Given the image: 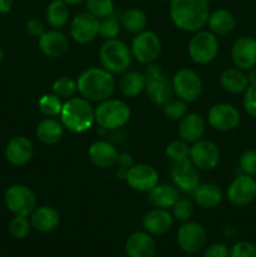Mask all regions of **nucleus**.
<instances>
[{"mask_svg": "<svg viewBox=\"0 0 256 257\" xmlns=\"http://www.w3.org/2000/svg\"><path fill=\"white\" fill-rule=\"evenodd\" d=\"M218 54L217 35L211 30H198L188 42V55L197 64H208Z\"/></svg>", "mask_w": 256, "mask_h": 257, "instance_id": "0eeeda50", "label": "nucleus"}, {"mask_svg": "<svg viewBox=\"0 0 256 257\" xmlns=\"http://www.w3.org/2000/svg\"><path fill=\"white\" fill-rule=\"evenodd\" d=\"M205 119L197 113H187L178 124V136L187 143H195L205 133Z\"/></svg>", "mask_w": 256, "mask_h": 257, "instance_id": "393cba45", "label": "nucleus"}, {"mask_svg": "<svg viewBox=\"0 0 256 257\" xmlns=\"http://www.w3.org/2000/svg\"><path fill=\"white\" fill-rule=\"evenodd\" d=\"M247 80H248V85H256V65L251 69L247 70Z\"/></svg>", "mask_w": 256, "mask_h": 257, "instance_id": "8fccbe9b", "label": "nucleus"}, {"mask_svg": "<svg viewBox=\"0 0 256 257\" xmlns=\"http://www.w3.org/2000/svg\"><path fill=\"white\" fill-rule=\"evenodd\" d=\"M243 108L246 113L252 118H256V85H248L243 92Z\"/></svg>", "mask_w": 256, "mask_h": 257, "instance_id": "c03bdc74", "label": "nucleus"}, {"mask_svg": "<svg viewBox=\"0 0 256 257\" xmlns=\"http://www.w3.org/2000/svg\"><path fill=\"white\" fill-rule=\"evenodd\" d=\"M220 157V150L212 141L198 140L190 147V161L198 171L215 170Z\"/></svg>", "mask_w": 256, "mask_h": 257, "instance_id": "f8f14e48", "label": "nucleus"}, {"mask_svg": "<svg viewBox=\"0 0 256 257\" xmlns=\"http://www.w3.org/2000/svg\"><path fill=\"white\" fill-rule=\"evenodd\" d=\"M69 5L63 0H52L45 9V19L54 29H59L69 22Z\"/></svg>", "mask_w": 256, "mask_h": 257, "instance_id": "473e14b6", "label": "nucleus"}, {"mask_svg": "<svg viewBox=\"0 0 256 257\" xmlns=\"http://www.w3.org/2000/svg\"><path fill=\"white\" fill-rule=\"evenodd\" d=\"M172 88L176 97L186 103H192L202 94L203 83L197 72L190 68H182L173 75Z\"/></svg>", "mask_w": 256, "mask_h": 257, "instance_id": "6e6552de", "label": "nucleus"}, {"mask_svg": "<svg viewBox=\"0 0 256 257\" xmlns=\"http://www.w3.org/2000/svg\"><path fill=\"white\" fill-rule=\"evenodd\" d=\"M120 15L114 12L109 17L99 20V35L104 40L114 39L120 33Z\"/></svg>", "mask_w": 256, "mask_h": 257, "instance_id": "72a5a7b5", "label": "nucleus"}, {"mask_svg": "<svg viewBox=\"0 0 256 257\" xmlns=\"http://www.w3.org/2000/svg\"><path fill=\"white\" fill-rule=\"evenodd\" d=\"M171 178L177 190L192 195L200 185L198 170L193 166L190 158L182 162H173L171 166Z\"/></svg>", "mask_w": 256, "mask_h": 257, "instance_id": "dca6fc26", "label": "nucleus"}, {"mask_svg": "<svg viewBox=\"0 0 256 257\" xmlns=\"http://www.w3.org/2000/svg\"><path fill=\"white\" fill-rule=\"evenodd\" d=\"M146 89V77L137 70L125 72L119 80V90L124 97L135 98Z\"/></svg>", "mask_w": 256, "mask_h": 257, "instance_id": "7c9ffc66", "label": "nucleus"}, {"mask_svg": "<svg viewBox=\"0 0 256 257\" xmlns=\"http://www.w3.org/2000/svg\"><path fill=\"white\" fill-rule=\"evenodd\" d=\"M142 225L150 235H163L172 227L173 217L165 208L155 207L143 216Z\"/></svg>", "mask_w": 256, "mask_h": 257, "instance_id": "4be33fe9", "label": "nucleus"}, {"mask_svg": "<svg viewBox=\"0 0 256 257\" xmlns=\"http://www.w3.org/2000/svg\"><path fill=\"white\" fill-rule=\"evenodd\" d=\"M14 0H0V14H8L13 9Z\"/></svg>", "mask_w": 256, "mask_h": 257, "instance_id": "09e8293b", "label": "nucleus"}, {"mask_svg": "<svg viewBox=\"0 0 256 257\" xmlns=\"http://www.w3.org/2000/svg\"><path fill=\"white\" fill-rule=\"evenodd\" d=\"M98 57L102 68L112 74H123L127 72L133 58L131 48L117 38L105 40L100 47Z\"/></svg>", "mask_w": 256, "mask_h": 257, "instance_id": "20e7f679", "label": "nucleus"}, {"mask_svg": "<svg viewBox=\"0 0 256 257\" xmlns=\"http://www.w3.org/2000/svg\"><path fill=\"white\" fill-rule=\"evenodd\" d=\"M231 59L233 65L241 70H248L256 65V39L252 37H241L232 44Z\"/></svg>", "mask_w": 256, "mask_h": 257, "instance_id": "a211bd4d", "label": "nucleus"}, {"mask_svg": "<svg viewBox=\"0 0 256 257\" xmlns=\"http://www.w3.org/2000/svg\"><path fill=\"white\" fill-rule=\"evenodd\" d=\"M37 138L47 146H54L60 142L64 136V125L54 117H47L38 123L35 128Z\"/></svg>", "mask_w": 256, "mask_h": 257, "instance_id": "a878e982", "label": "nucleus"}, {"mask_svg": "<svg viewBox=\"0 0 256 257\" xmlns=\"http://www.w3.org/2000/svg\"><path fill=\"white\" fill-rule=\"evenodd\" d=\"M25 28H27L28 34L34 38H40L45 33L44 23L38 18H32V19L28 20Z\"/></svg>", "mask_w": 256, "mask_h": 257, "instance_id": "49530a36", "label": "nucleus"}, {"mask_svg": "<svg viewBox=\"0 0 256 257\" xmlns=\"http://www.w3.org/2000/svg\"><path fill=\"white\" fill-rule=\"evenodd\" d=\"M192 196L196 205L200 206L201 208H206V210L217 207L222 202L223 198L222 190L216 183H203V185H198V187L196 188Z\"/></svg>", "mask_w": 256, "mask_h": 257, "instance_id": "cd10ccee", "label": "nucleus"}, {"mask_svg": "<svg viewBox=\"0 0 256 257\" xmlns=\"http://www.w3.org/2000/svg\"><path fill=\"white\" fill-rule=\"evenodd\" d=\"M87 12L94 15L98 19H103L114 13V2L113 0H85Z\"/></svg>", "mask_w": 256, "mask_h": 257, "instance_id": "e433bc0d", "label": "nucleus"}, {"mask_svg": "<svg viewBox=\"0 0 256 257\" xmlns=\"http://www.w3.org/2000/svg\"><path fill=\"white\" fill-rule=\"evenodd\" d=\"M147 15L140 8H128L120 14V24L132 34H138L147 28Z\"/></svg>", "mask_w": 256, "mask_h": 257, "instance_id": "2f4dec72", "label": "nucleus"}, {"mask_svg": "<svg viewBox=\"0 0 256 257\" xmlns=\"http://www.w3.org/2000/svg\"><path fill=\"white\" fill-rule=\"evenodd\" d=\"M157 245L148 232H135L125 241L128 257H155Z\"/></svg>", "mask_w": 256, "mask_h": 257, "instance_id": "5701e85b", "label": "nucleus"}, {"mask_svg": "<svg viewBox=\"0 0 256 257\" xmlns=\"http://www.w3.org/2000/svg\"><path fill=\"white\" fill-rule=\"evenodd\" d=\"M63 2L68 5H78V4H82V3H84L85 0H63Z\"/></svg>", "mask_w": 256, "mask_h": 257, "instance_id": "603ef678", "label": "nucleus"}, {"mask_svg": "<svg viewBox=\"0 0 256 257\" xmlns=\"http://www.w3.org/2000/svg\"><path fill=\"white\" fill-rule=\"evenodd\" d=\"M148 202L157 208H172L178 200V190L175 185L157 183L151 191H148Z\"/></svg>", "mask_w": 256, "mask_h": 257, "instance_id": "bb28decb", "label": "nucleus"}, {"mask_svg": "<svg viewBox=\"0 0 256 257\" xmlns=\"http://www.w3.org/2000/svg\"><path fill=\"white\" fill-rule=\"evenodd\" d=\"M238 168L241 173L248 176L256 175V151L255 150H246L241 155L240 161H238Z\"/></svg>", "mask_w": 256, "mask_h": 257, "instance_id": "79ce46f5", "label": "nucleus"}, {"mask_svg": "<svg viewBox=\"0 0 256 257\" xmlns=\"http://www.w3.org/2000/svg\"><path fill=\"white\" fill-rule=\"evenodd\" d=\"M4 202L8 210L17 216L29 217L33 211L37 208V198L34 192L28 186L18 183L13 185L5 191Z\"/></svg>", "mask_w": 256, "mask_h": 257, "instance_id": "9d476101", "label": "nucleus"}, {"mask_svg": "<svg viewBox=\"0 0 256 257\" xmlns=\"http://www.w3.org/2000/svg\"><path fill=\"white\" fill-rule=\"evenodd\" d=\"M95 123L104 131H114L123 127L131 119V108L125 102L108 98L94 108Z\"/></svg>", "mask_w": 256, "mask_h": 257, "instance_id": "39448f33", "label": "nucleus"}, {"mask_svg": "<svg viewBox=\"0 0 256 257\" xmlns=\"http://www.w3.org/2000/svg\"><path fill=\"white\" fill-rule=\"evenodd\" d=\"M220 83L226 92L231 94H240L248 87L247 75L238 68H227L222 72L220 77Z\"/></svg>", "mask_w": 256, "mask_h": 257, "instance_id": "c756f323", "label": "nucleus"}, {"mask_svg": "<svg viewBox=\"0 0 256 257\" xmlns=\"http://www.w3.org/2000/svg\"><path fill=\"white\" fill-rule=\"evenodd\" d=\"M173 216L180 222H187L193 215V203L188 198L180 197L172 207Z\"/></svg>", "mask_w": 256, "mask_h": 257, "instance_id": "a19ab883", "label": "nucleus"}, {"mask_svg": "<svg viewBox=\"0 0 256 257\" xmlns=\"http://www.w3.org/2000/svg\"><path fill=\"white\" fill-rule=\"evenodd\" d=\"M207 235L200 223L187 221L177 231V243L182 251L187 253H196L205 246Z\"/></svg>", "mask_w": 256, "mask_h": 257, "instance_id": "f3484780", "label": "nucleus"}, {"mask_svg": "<svg viewBox=\"0 0 256 257\" xmlns=\"http://www.w3.org/2000/svg\"><path fill=\"white\" fill-rule=\"evenodd\" d=\"M223 235L228 238H235L236 236H237V231H236V228L232 227V226H226V227L223 228Z\"/></svg>", "mask_w": 256, "mask_h": 257, "instance_id": "3c124183", "label": "nucleus"}, {"mask_svg": "<svg viewBox=\"0 0 256 257\" xmlns=\"http://www.w3.org/2000/svg\"><path fill=\"white\" fill-rule=\"evenodd\" d=\"M117 82L114 75L104 68L90 67L83 70L77 79V90L80 97L89 102H103L113 95Z\"/></svg>", "mask_w": 256, "mask_h": 257, "instance_id": "f03ea898", "label": "nucleus"}, {"mask_svg": "<svg viewBox=\"0 0 256 257\" xmlns=\"http://www.w3.org/2000/svg\"><path fill=\"white\" fill-rule=\"evenodd\" d=\"M207 25L215 35H227L235 29L236 19L227 9H216L210 13Z\"/></svg>", "mask_w": 256, "mask_h": 257, "instance_id": "c85d7f7f", "label": "nucleus"}, {"mask_svg": "<svg viewBox=\"0 0 256 257\" xmlns=\"http://www.w3.org/2000/svg\"><path fill=\"white\" fill-rule=\"evenodd\" d=\"M60 122L72 133H83L95 122L94 108L83 97H70L63 103Z\"/></svg>", "mask_w": 256, "mask_h": 257, "instance_id": "7ed1b4c3", "label": "nucleus"}, {"mask_svg": "<svg viewBox=\"0 0 256 257\" xmlns=\"http://www.w3.org/2000/svg\"><path fill=\"white\" fill-rule=\"evenodd\" d=\"M38 39L40 52L48 58H60L69 49V40L67 35L58 29L45 30L44 34Z\"/></svg>", "mask_w": 256, "mask_h": 257, "instance_id": "aec40b11", "label": "nucleus"}, {"mask_svg": "<svg viewBox=\"0 0 256 257\" xmlns=\"http://www.w3.org/2000/svg\"><path fill=\"white\" fill-rule=\"evenodd\" d=\"M52 90L59 98L68 99V98L73 97L74 93L77 92V80L70 77H60L54 80Z\"/></svg>", "mask_w": 256, "mask_h": 257, "instance_id": "58836bf2", "label": "nucleus"}, {"mask_svg": "<svg viewBox=\"0 0 256 257\" xmlns=\"http://www.w3.org/2000/svg\"><path fill=\"white\" fill-rule=\"evenodd\" d=\"M124 180L132 190L138 192H148L157 185L160 176L153 166L138 163L128 168Z\"/></svg>", "mask_w": 256, "mask_h": 257, "instance_id": "2eb2a0df", "label": "nucleus"}, {"mask_svg": "<svg viewBox=\"0 0 256 257\" xmlns=\"http://www.w3.org/2000/svg\"><path fill=\"white\" fill-rule=\"evenodd\" d=\"M228 201L235 206H247L256 198V180L253 176H236L226 192Z\"/></svg>", "mask_w": 256, "mask_h": 257, "instance_id": "4468645a", "label": "nucleus"}, {"mask_svg": "<svg viewBox=\"0 0 256 257\" xmlns=\"http://www.w3.org/2000/svg\"><path fill=\"white\" fill-rule=\"evenodd\" d=\"M165 153L173 162H182L190 158V147L188 143L182 140H176L168 143L165 148Z\"/></svg>", "mask_w": 256, "mask_h": 257, "instance_id": "c9c22d12", "label": "nucleus"}, {"mask_svg": "<svg viewBox=\"0 0 256 257\" xmlns=\"http://www.w3.org/2000/svg\"><path fill=\"white\" fill-rule=\"evenodd\" d=\"M188 113V103L183 102L180 98L170 99L163 105V114L171 120H181Z\"/></svg>", "mask_w": 256, "mask_h": 257, "instance_id": "4c0bfd02", "label": "nucleus"}, {"mask_svg": "<svg viewBox=\"0 0 256 257\" xmlns=\"http://www.w3.org/2000/svg\"><path fill=\"white\" fill-rule=\"evenodd\" d=\"M146 77V92H147L150 99L156 105H163L173 98L172 80L168 79L162 68L157 64H148L145 72Z\"/></svg>", "mask_w": 256, "mask_h": 257, "instance_id": "423d86ee", "label": "nucleus"}, {"mask_svg": "<svg viewBox=\"0 0 256 257\" xmlns=\"http://www.w3.org/2000/svg\"><path fill=\"white\" fill-rule=\"evenodd\" d=\"M208 0H170V18L183 32H198L210 17Z\"/></svg>", "mask_w": 256, "mask_h": 257, "instance_id": "f257e3e1", "label": "nucleus"}, {"mask_svg": "<svg viewBox=\"0 0 256 257\" xmlns=\"http://www.w3.org/2000/svg\"><path fill=\"white\" fill-rule=\"evenodd\" d=\"M70 37L79 44H88L99 35V19L88 12L78 13L70 22Z\"/></svg>", "mask_w": 256, "mask_h": 257, "instance_id": "ddd939ff", "label": "nucleus"}, {"mask_svg": "<svg viewBox=\"0 0 256 257\" xmlns=\"http://www.w3.org/2000/svg\"><path fill=\"white\" fill-rule=\"evenodd\" d=\"M156 2H166V0H156Z\"/></svg>", "mask_w": 256, "mask_h": 257, "instance_id": "5fc2aeb1", "label": "nucleus"}, {"mask_svg": "<svg viewBox=\"0 0 256 257\" xmlns=\"http://www.w3.org/2000/svg\"><path fill=\"white\" fill-rule=\"evenodd\" d=\"M34 156L32 141L24 136H17L8 142L5 147V158L13 166H25Z\"/></svg>", "mask_w": 256, "mask_h": 257, "instance_id": "6ab92c4d", "label": "nucleus"}, {"mask_svg": "<svg viewBox=\"0 0 256 257\" xmlns=\"http://www.w3.org/2000/svg\"><path fill=\"white\" fill-rule=\"evenodd\" d=\"M0 35H2V33H0Z\"/></svg>", "mask_w": 256, "mask_h": 257, "instance_id": "6e6d98bb", "label": "nucleus"}, {"mask_svg": "<svg viewBox=\"0 0 256 257\" xmlns=\"http://www.w3.org/2000/svg\"><path fill=\"white\" fill-rule=\"evenodd\" d=\"M118 166L123 170H128L131 166H133V158L132 156L128 155V153H122V155H118Z\"/></svg>", "mask_w": 256, "mask_h": 257, "instance_id": "de8ad7c7", "label": "nucleus"}, {"mask_svg": "<svg viewBox=\"0 0 256 257\" xmlns=\"http://www.w3.org/2000/svg\"><path fill=\"white\" fill-rule=\"evenodd\" d=\"M132 57L141 64H151L161 55L162 43L155 32L143 30L136 34L131 44Z\"/></svg>", "mask_w": 256, "mask_h": 257, "instance_id": "1a4fd4ad", "label": "nucleus"}, {"mask_svg": "<svg viewBox=\"0 0 256 257\" xmlns=\"http://www.w3.org/2000/svg\"><path fill=\"white\" fill-rule=\"evenodd\" d=\"M203 257H230V250L222 242H216L206 248Z\"/></svg>", "mask_w": 256, "mask_h": 257, "instance_id": "a18cd8bd", "label": "nucleus"}, {"mask_svg": "<svg viewBox=\"0 0 256 257\" xmlns=\"http://www.w3.org/2000/svg\"><path fill=\"white\" fill-rule=\"evenodd\" d=\"M39 110L45 115V117H58L62 112L63 103L58 95L53 94H44L38 102Z\"/></svg>", "mask_w": 256, "mask_h": 257, "instance_id": "f704fd0d", "label": "nucleus"}, {"mask_svg": "<svg viewBox=\"0 0 256 257\" xmlns=\"http://www.w3.org/2000/svg\"><path fill=\"white\" fill-rule=\"evenodd\" d=\"M88 158L99 168H109L117 165V148L108 141H97L88 148Z\"/></svg>", "mask_w": 256, "mask_h": 257, "instance_id": "412c9836", "label": "nucleus"}, {"mask_svg": "<svg viewBox=\"0 0 256 257\" xmlns=\"http://www.w3.org/2000/svg\"><path fill=\"white\" fill-rule=\"evenodd\" d=\"M230 257H256V246L248 241H238L230 248Z\"/></svg>", "mask_w": 256, "mask_h": 257, "instance_id": "37998d69", "label": "nucleus"}, {"mask_svg": "<svg viewBox=\"0 0 256 257\" xmlns=\"http://www.w3.org/2000/svg\"><path fill=\"white\" fill-rule=\"evenodd\" d=\"M30 223L34 230L39 232H52L59 226L60 215L54 207L40 206L37 207L29 216Z\"/></svg>", "mask_w": 256, "mask_h": 257, "instance_id": "b1692460", "label": "nucleus"}, {"mask_svg": "<svg viewBox=\"0 0 256 257\" xmlns=\"http://www.w3.org/2000/svg\"><path fill=\"white\" fill-rule=\"evenodd\" d=\"M3 59H4V50H3L2 48H0V63L3 62Z\"/></svg>", "mask_w": 256, "mask_h": 257, "instance_id": "864d4df0", "label": "nucleus"}, {"mask_svg": "<svg viewBox=\"0 0 256 257\" xmlns=\"http://www.w3.org/2000/svg\"><path fill=\"white\" fill-rule=\"evenodd\" d=\"M240 110L230 103H216L207 112V122L218 132H230L240 124Z\"/></svg>", "mask_w": 256, "mask_h": 257, "instance_id": "9b49d317", "label": "nucleus"}, {"mask_svg": "<svg viewBox=\"0 0 256 257\" xmlns=\"http://www.w3.org/2000/svg\"><path fill=\"white\" fill-rule=\"evenodd\" d=\"M30 227H32V223H30V220L27 216L15 215L9 223V232L13 237L20 240V238L27 237Z\"/></svg>", "mask_w": 256, "mask_h": 257, "instance_id": "ea45409f", "label": "nucleus"}]
</instances>
